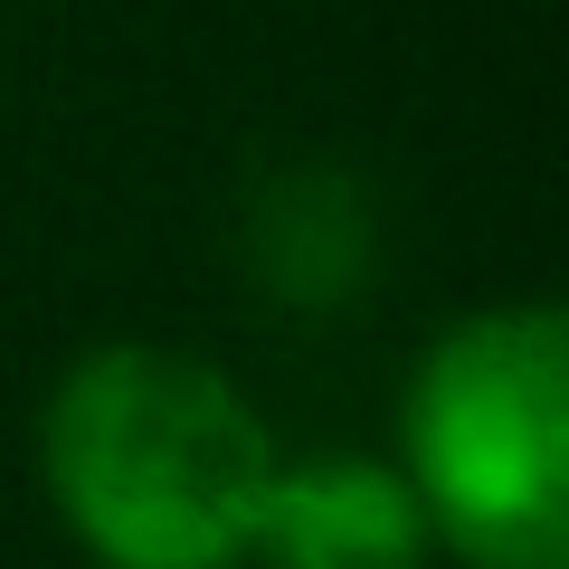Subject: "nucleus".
I'll return each instance as SVG.
<instances>
[{"label": "nucleus", "instance_id": "nucleus-1", "mask_svg": "<svg viewBox=\"0 0 569 569\" xmlns=\"http://www.w3.org/2000/svg\"><path fill=\"white\" fill-rule=\"evenodd\" d=\"M29 466L86 569H247V531L284 447L228 361L104 332L58 361Z\"/></svg>", "mask_w": 569, "mask_h": 569}, {"label": "nucleus", "instance_id": "nucleus-2", "mask_svg": "<svg viewBox=\"0 0 569 569\" xmlns=\"http://www.w3.org/2000/svg\"><path fill=\"white\" fill-rule=\"evenodd\" d=\"M389 466L456 569H569V305L493 295L427 332Z\"/></svg>", "mask_w": 569, "mask_h": 569}, {"label": "nucleus", "instance_id": "nucleus-3", "mask_svg": "<svg viewBox=\"0 0 569 569\" xmlns=\"http://www.w3.org/2000/svg\"><path fill=\"white\" fill-rule=\"evenodd\" d=\"M228 257H238V284L257 305H276L284 323H342L380 295L389 209L370 171L342 152H276L238 181Z\"/></svg>", "mask_w": 569, "mask_h": 569}, {"label": "nucleus", "instance_id": "nucleus-4", "mask_svg": "<svg viewBox=\"0 0 569 569\" xmlns=\"http://www.w3.org/2000/svg\"><path fill=\"white\" fill-rule=\"evenodd\" d=\"M247 569H437L427 512L389 456H284L247 531Z\"/></svg>", "mask_w": 569, "mask_h": 569}]
</instances>
